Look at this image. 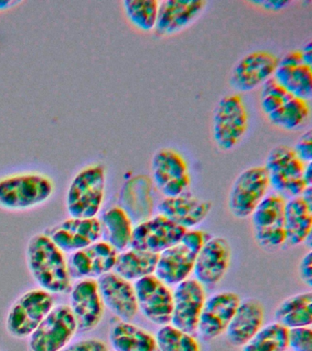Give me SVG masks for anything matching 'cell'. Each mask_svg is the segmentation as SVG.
Here are the masks:
<instances>
[{"label": "cell", "mask_w": 312, "mask_h": 351, "mask_svg": "<svg viewBox=\"0 0 312 351\" xmlns=\"http://www.w3.org/2000/svg\"><path fill=\"white\" fill-rule=\"evenodd\" d=\"M27 263L40 288L51 293H64L72 285L64 252L47 234L39 233L29 241Z\"/></svg>", "instance_id": "6da1fadb"}, {"label": "cell", "mask_w": 312, "mask_h": 351, "mask_svg": "<svg viewBox=\"0 0 312 351\" xmlns=\"http://www.w3.org/2000/svg\"><path fill=\"white\" fill-rule=\"evenodd\" d=\"M106 172L101 164L84 167L68 189L67 208L71 218H95L105 199Z\"/></svg>", "instance_id": "7a4b0ae2"}, {"label": "cell", "mask_w": 312, "mask_h": 351, "mask_svg": "<svg viewBox=\"0 0 312 351\" xmlns=\"http://www.w3.org/2000/svg\"><path fill=\"white\" fill-rule=\"evenodd\" d=\"M53 180L40 173H21L0 180V207L26 210L47 202L53 195Z\"/></svg>", "instance_id": "3957f363"}, {"label": "cell", "mask_w": 312, "mask_h": 351, "mask_svg": "<svg viewBox=\"0 0 312 351\" xmlns=\"http://www.w3.org/2000/svg\"><path fill=\"white\" fill-rule=\"evenodd\" d=\"M260 106L273 125L287 131L297 130L309 117L308 101L290 95L273 77L261 86Z\"/></svg>", "instance_id": "277c9868"}, {"label": "cell", "mask_w": 312, "mask_h": 351, "mask_svg": "<svg viewBox=\"0 0 312 351\" xmlns=\"http://www.w3.org/2000/svg\"><path fill=\"white\" fill-rule=\"evenodd\" d=\"M248 125V107L239 93L224 96L216 104L213 114V137L219 149H235L242 142Z\"/></svg>", "instance_id": "5b68a950"}, {"label": "cell", "mask_w": 312, "mask_h": 351, "mask_svg": "<svg viewBox=\"0 0 312 351\" xmlns=\"http://www.w3.org/2000/svg\"><path fill=\"white\" fill-rule=\"evenodd\" d=\"M305 166L291 147L285 145L273 147L264 166L270 188L285 199L300 196L307 188L303 180Z\"/></svg>", "instance_id": "8992f818"}, {"label": "cell", "mask_w": 312, "mask_h": 351, "mask_svg": "<svg viewBox=\"0 0 312 351\" xmlns=\"http://www.w3.org/2000/svg\"><path fill=\"white\" fill-rule=\"evenodd\" d=\"M54 306L53 293L42 288L28 291L10 307L6 320L8 332L17 339L29 337Z\"/></svg>", "instance_id": "52a82bcc"}, {"label": "cell", "mask_w": 312, "mask_h": 351, "mask_svg": "<svg viewBox=\"0 0 312 351\" xmlns=\"http://www.w3.org/2000/svg\"><path fill=\"white\" fill-rule=\"evenodd\" d=\"M77 324L67 304L54 306L29 337V351H62L72 341Z\"/></svg>", "instance_id": "ba28073f"}, {"label": "cell", "mask_w": 312, "mask_h": 351, "mask_svg": "<svg viewBox=\"0 0 312 351\" xmlns=\"http://www.w3.org/2000/svg\"><path fill=\"white\" fill-rule=\"evenodd\" d=\"M152 175L153 183L164 197L179 196L190 189L187 161L173 148L156 151L152 159Z\"/></svg>", "instance_id": "9c48e42d"}, {"label": "cell", "mask_w": 312, "mask_h": 351, "mask_svg": "<svg viewBox=\"0 0 312 351\" xmlns=\"http://www.w3.org/2000/svg\"><path fill=\"white\" fill-rule=\"evenodd\" d=\"M269 181L264 167H252L241 172L230 189L228 208L238 219L248 218L267 195Z\"/></svg>", "instance_id": "30bf717a"}, {"label": "cell", "mask_w": 312, "mask_h": 351, "mask_svg": "<svg viewBox=\"0 0 312 351\" xmlns=\"http://www.w3.org/2000/svg\"><path fill=\"white\" fill-rule=\"evenodd\" d=\"M286 199L276 193L267 194L252 213L254 238L264 248H276L286 243L284 213Z\"/></svg>", "instance_id": "8fae6325"}, {"label": "cell", "mask_w": 312, "mask_h": 351, "mask_svg": "<svg viewBox=\"0 0 312 351\" xmlns=\"http://www.w3.org/2000/svg\"><path fill=\"white\" fill-rule=\"evenodd\" d=\"M185 232L183 228L158 214L134 226L130 248L160 254L179 243Z\"/></svg>", "instance_id": "7c38bea8"}, {"label": "cell", "mask_w": 312, "mask_h": 351, "mask_svg": "<svg viewBox=\"0 0 312 351\" xmlns=\"http://www.w3.org/2000/svg\"><path fill=\"white\" fill-rule=\"evenodd\" d=\"M279 58L273 52L254 51L241 58L232 68L230 85L237 93H248L272 78Z\"/></svg>", "instance_id": "4fadbf2b"}, {"label": "cell", "mask_w": 312, "mask_h": 351, "mask_svg": "<svg viewBox=\"0 0 312 351\" xmlns=\"http://www.w3.org/2000/svg\"><path fill=\"white\" fill-rule=\"evenodd\" d=\"M139 311L149 322L163 326L171 323L172 291L152 274L134 282Z\"/></svg>", "instance_id": "5bb4252c"}, {"label": "cell", "mask_w": 312, "mask_h": 351, "mask_svg": "<svg viewBox=\"0 0 312 351\" xmlns=\"http://www.w3.org/2000/svg\"><path fill=\"white\" fill-rule=\"evenodd\" d=\"M172 298L173 304L169 324L193 335L197 332L200 315L206 299L204 285L195 279L188 278L175 287Z\"/></svg>", "instance_id": "9a60e30c"}, {"label": "cell", "mask_w": 312, "mask_h": 351, "mask_svg": "<svg viewBox=\"0 0 312 351\" xmlns=\"http://www.w3.org/2000/svg\"><path fill=\"white\" fill-rule=\"evenodd\" d=\"M241 299L237 293L224 291L205 299L197 332L205 340L217 339L226 333Z\"/></svg>", "instance_id": "2e32d148"}, {"label": "cell", "mask_w": 312, "mask_h": 351, "mask_svg": "<svg viewBox=\"0 0 312 351\" xmlns=\"http://www.w3.org/2000/svg\"><path fill=\"white\" fill-rule=\"evenodd\" d=\"M69 306L77 324V332L86 333L97 328L105 310L97 279H82L76 282L71 291Z\"/></svg>", "instance_id": "e0dca14e"}, {"label": "cell", "mask_w": 312, "mask_h": 351, "mask_svg": "<svg viewBox=\"0 0 312 351\" xmlns=\"http://www.w3.org/2000/svg\"><path fill=\"white\" fill-rule=\"evenodd\" d=\"M204 0H163L160 1L154 33L158 37H171L182 32L197 21L206 10Z\"/></svg>", "instance_id": "ac0fdd59"}, {"label": "cell", "mask_w": 312, "mask_h": 351, "mask_svg": "<svg viewBox=\"0 0 312 351\" xmlns=\"http://www.w3.org/2000/svg\"><path fill=\"white\" fill-rule=\"evenodd\" d=\"M117 252L105 241L71 254L68 268L71 278L97 279L113 271Z\"/></svg>", "instance_id": "d6986e66"}, {"label": "cell", "mask_w": 312, "mask_h": 351, "mask_svg": "<svg viewBox=\"0 0 312 351\" xmlns=\"http://www.w3.org/2000/svg\"><path fill=\"white\" fill-rule=\"evenodd\" d=\"M231 255L226 239L210 237L196 255L194 279L204 287L218 284L228 271Z\"/></svg>", "instance_id": "ffe728a7"}, {"label": "cell", "mask_w": 312, "mask_h": 351, "mask_svg": "<svg viewBox=\"0 0 312 351\" xmlns=\"http://www.w3.org/2000/svg\"><path fill=\"white\" fill-rule=\"evenodd\" d=\"M104 306L119 320L131 322L139 312L132 282L110 271L97 279Z\"/></svg>", "instance_id": "44dd1931"}, {"label": "cell", "mask_w": 312, "mask_h": 351, "mask_svg": "<svg viewBox=\"0 0 312 351\" xmlns=\"http://www.w3.org/2000/svg\"><path fill=\"white\" fill-rule=\"evenodd\" d=\"M62 252L73 254L100 241L102 225L95 218H70L54 227L47 234Z\"/></svg>", "instance_id": "7402d4cb"}, {"label": "cell", "mask_w": 312, "mask_h": 351, "mask_svg": "<svg viewBox=\"0 0 312 351\" xmlns=\"http://www.w3.org/2000/svg\"><path fill=\"white\" fill-rule=\"evenodd\" d=\"M212 202L200 199L190 191L179 196L164 197L158 206V214L178 226L189 230L205 221L212 210Z\"/></svg>", "instance_id": "603a6c76"}, {"label": "cell", "mask_w": 312, "mask_h": 351, "mask_svg": "<svg viewBox=\"0 0 312 351\" xmlns=\"http://www.w3.org/2000/svg\"><path fill=\"white\" fill-rule=\"evenodd\" d=\"M264 320L261 302L256 298L241 301L226 330L230 344L242 348L262 328Z\"/></svg>", "instance_id": "cb8c5ba5"}, {"label": "cell", "mask_w": 312, "mask_h": 351, "mask_svg": "<svg viewBox=\"0 0 312 351\" xmlns=\"http://www.w3.org/2000/svg\"><path fill=\"white\" fill-rule=\"evenodd\" d=\"M152 182L146 176H136L125 183L120 193V205L130 217L131 221L139 222L152 217L154 208Z\"/></svg>", "instance_id": "d4e9b609"}, {"label": "cell", "mask_w": 312, "mask_h": 351, "mask_svg": "<svg viewBox=\"0 0 312 351\" xmlns=\"http://www.w3.org/2000/svg\"><path fill=\"white\" fill-rule=\"evenodd\" d=\"M196 255L180 241L158 254L154 276L168 287H176L193 273Z\"/></svg>", "instance_id": "484cf974"}, {"label": "cell", "mask_w": 312, "mask_h": 351, "mask_svg": "<svg viewBox=\"0 0 312 351\" xmlns=\"http://www.w3.org/2000/svg\"><path fill=\"white\" fill-rule=\"evenodd\" d=\"M273 78L287 93L300 100L312 97V67L304 64L302 59L294 55L279 59Z\"/></svg>", "instance_id": "4316f807"}, {"label": "cell", "mask_w": 312, "mask_h": 351, "mask_svg": "<svg viewBox=\"0 0 312 351\" xmlns=\"http://www.w3.org/2000/svg\"><path fill=\"white\" fill-rule=\"evenodd\" d=\"M109 341L115 351H160L154 335L127 321L111 326Z\"/></svg>", "instance_id": "83f0119b"}, {"label": "cell", "mask_w": 312, "mask_h": 351, "mask_svg": "<svg viewBox=\"0 0 312 351\" xmlns=\"http://www.w3.org/2000/svg\"><path fill=\"white\" fill-rule=\"evenodd\" d=\"M286 243L300 245L311 237L312 232V207L300 196L286 200L284 213Z\"/></svg>", "instance_id": "f1b7e54d"}, {"label": "cell", "mask_w": 312, "mask_h": 351, "mask_svg": "<svg viewBox=\"0 0 312 351\" xmlns=\"http://www.w3.org/2000/svg\"><path fill=\"white\" fill-rule=\"evenodd\" d=\"M158 254L128 248L117 254L113 271L131 282L154 274Z\"/></svg>", "instance_id": "f546056e"}, {"label": "cell", "mask_w": 312, "mask_h": 351, "mask_svg": "<svg viewBox=\"0 0 312 351\" xmlns=\"http://www.w3.org/2000/svg\"><path fill=\"white\" fill-rule=\"evenodd\" d=\"M102 235L117 252L130 248L134 224L130 217L119 206L108 208L100 219Z\"/></svg>", "instance_id": "4dcf8cb0"}, {"label": "cell", "mask_w": 312, "mask_h": 351, "mask_svg": "<svg viewBox=\"0 0 312 351\" xmlns=\"http://www.w3.org/2000/svg\"><path fill=\"white\" fill-rule=\"evenodd\" d=\"M275 320L287 329L311 326V292L297 293L285 299L276 309Z\"/></svg>", "instance_id": "1f68e13d"}, {"label": "cell", "mask_w": 312, "mask_h": 351, "mask_svg": "<svg viewBox=\"0 0 312 351\" xmlns=\"http://www.w3.org/2000/svg\"><path fill=\"white\" fill-rule=\"evenodd\" d=\"M289 329L274 322L262 326L241 351H287Z\"/></svg>", "instance_id": "d6a6232c"}, {"label": "cell", "mask_w": 312, "mask_h": 351, "mask_svg": "<svg viewBox=\"0 0 312 351\" xmlns=\"http://www.w3.org/2000/svg\"><path fill=\"white\" fill-rule=\"evenodd\" d=\"M158 0H125L123 8L128 21L143 32H154L157 22Z\"/></svg>", "instance_id": "836d02e7"}, {"label": "cell", "mask_w": 312, "mask_h": 351, "mask_svg": "<svg viewBox=\"0 0 312 351\" xmlns=\"http://www.w3.org/2000/svg\"><path fill=\"white\" fill-rule=\"evenodd\" d=\"M155 339L160 351H201V346L193 334L180 330L171 324L160 326Z\"/></svg>", "instance_id": "e575fe53"}, {"label": "cell", "mask_w": 312, "mask_h": 351, "mask_svg": "<svg viewBox=\"0 0 312 351\" xmlns=\"http://www.w3.org/2000/svg\"><path fill=\"white\" fill-rule=\"evenodd\" d=\"M287 348L291 351H312L311 326L289 329Z\"/></svg>", "instance_id": "d590c367"}, {"label": "cell", "mask_w": 312, "mask_h": 351, "mask_svg": "<svg viewBox=\"0 0 312 351\" xmlns=\"http://www.w3.org/2000/svg\"><path fill=\"white\" fill-rule=\"evenodd\" d=\"M296 156L303 162L304 164L311 163L312 161V134L311 130H308L301 134L294 147L292 148Z\"/></svg>", "instance_id": "8d00e7d4"}, {"label": "cell", "mask_w": 312, "mask_h": 351, "mask_svg": "<svg viewBox=\"0 0 312 351\" xmlns=\"http://www.w3.org/2000/svg\"><path fill=\"white\" fill-rule=\"evenodd\" d=\"M209 238V236L204 230H186L180 243L184 244L191 251L197 254Z\"/></svg>", "instance_id": "74e56055"}, {"label": "cell", "mask_w": 312, "mask_h": 351, "mask_svg": "<svg viewBox=\"0 0 312 351\" xmlns=\"http://www.w3.org/2000/svg\"><path fill=\"white\" fill-rule=\"evenodd\" d=\"M62 351H109L108 345L102 339H87L69 344Z\"/></svg>", "instance_id": "f35d334b"}, {"label": "cell", "mask_w": 312, "mask_h": 351, "mask_svg": "<svg viewBox=\"0 0 312 351\" xmlns=\"http://www.w3.org/2000/svg\"><path fill=\"white\" fill-rule=\"evenodd\" d=\"M300 279L308 287H312V252L309 251L301 259L298 265Z\"/></svg>", "instance_id": "ab89813d"}, {"label": "cell", "mask_w": 312, "mask_h": 351, "mask_svg": "<svg viewBox=\"0 0 312 351\" xmlns=\"http://www.w3.org/2000/svg\"><path fill=\"white\" fill-rule=\"evenodd\" d=\"M250 3L259 5L265 10L273 11V12L284 10L287 5L291 4L289 0H257V1H250Z\"/></svg>", "instance_id": "60d3db41"}, {"label": "cell", "mask_w": 312, "mask_h": 351, "mask_svg": "<svg viewBox=\"0 0 312 351\" xmlns=\"http://www.w3.org/2000/svg\"><path fill=\"white\" fill-rule=\"evenodd\" d=\"M300 52L304 64L308 65L309 67H312L311 41H309L308 43H306L305 45L303 46V48L300 49Z\"/></svg>", "instance_id": "b9f144b4"}, {"label": "cell", "mask_w": 312, "mask_h": 351, "mask_svg": "<svg viewBox=\"0 0 312 351\" xmlns=\"http://www.w3.org/2000/svg\"><path fill=\"white\" fill-rule=\"evenodd\" d=\"M303 180L307 186L312 185V165L311 163L306 164L305 169L303 172Z\"/></svg>", "instance_id": "7bdbcfd3"}, {"label": "cell", "mask_w": 312, "mask_h": 351, "mask_svg": "<svg viewBox=\"0 0 312 351\" xmlns=\"http://www.w3.org/2000/svg\"><path fill=\"white\" fill-rule=\"evenodd\" d=\"M300 197L307 204L312 207V186H307L302 193L300 194Z\"/></svg>", "instance_id": "ee69618b"}, {"label": "cell", "mask_w": 312, "mask_h": 351, "mask_svg": "<svg viewBox=\"0 0 312 351\" xmlns=\"http://www.w3.org/2000/svg\"><path fill=\"white\" fill-rule=\"evenodd\" d=\"M21 3L20 1H15V0H0V11L8 10V8H12Z\"/></svg>", "instance_id": "f6af8a7d"}, {"label": "cell", "mask_w": 312, "mask_h": 351, "mask_svg": "<svg viewBox=\"0 0 312 351\" xmlns=\"http://www.w3.org/2000/svg\"><path fill=\"white\" fill-rule=\"evenodd\" d=\"M0 351H1V350H0Z\"/></svg>", "instance_id": "bcb514c9"}]
</instances>
